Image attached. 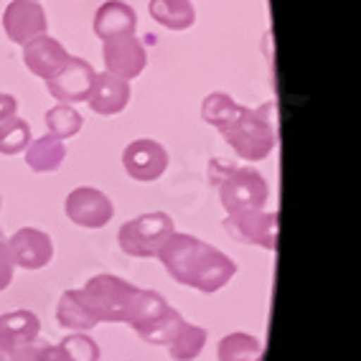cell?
Listing matches in <instances>:
<instances>
[{"mask_svg": "<svg viewBox=\"0 0 361 361\" xmlns=\"http://www.w3.org/2000/svg\"><path fill=\"white\" fill-rule=\"evenodd\" d=\"M158 262L176 283L212 295L237 275V262L194 234L173 232L158 250Z\"/></svg>", "mask_w": 361, "mask_h": 361, "instance_id": "1", "label": "cell"}, {"mask_svg": "<svg viewBox=\"0 0 361 361\" xmlns=\"http://www.w3.org/2000/svg\"><path fill=\"white\" fill-rule=\"evenodd\" d=\"M209 178L216 188L219 204L226 214L264 209L267 196H270V186L257 168H242L224 158H214L209 166Z\"/></svg>", "mask_w": 361, "mask_h": 361, "instance_id": "2", "label": "cell"}, {"mask_svg": "<svg viewBox=\"0 0 361 361\" xmlns=\"http://www.w3.org/2000/svg\"><path fill=\"white\" fill-rule=\"evenodd\" d=\"M226 145L242 158V161H264L275 148V128L270 120H264L262 112L242 107L239 115L221 130Z\"/></svg>", "mask_w": 361, "mask_h": 361, "instance_id": "3", "label": "cell"}, {"mask_svg": "<svg viewBox=\"0 0 361 361\" xmlns=\"http://www.w3.org/2000/svg\"><path fill=\"white\" fill-rule=\"evenodd\" d=\"M79 293L99 323H125L137 288L128 280L104 272V275H94L87 280V285L79 288Z\"/></svg>", "mask_w": 361, "mask_h": 361, "instance_id": "4", "label": "cell"}, {"mask_svg": "<svg viewBox=\"0 0 361 361\" xmlns=\"http://www.w3.org/2000/svg\"><path fill=\"white\" fill-rule=\"evenodd\" d=\"M176 232L173 219L166 212H150L140 214L135 219L125 221L117 232V245L128 257L148 259L155 257L171 234Z\"/></svg>", "mask_w": 361, "mask_h": 361, "instance_id": "5", "label": "cell"}, {"mask_svg": "<svg viewBox=\"0 0 361 361\" xmlns=\"http://www.w3.org/2000/svg\"><path fill=\"white\" fill-rule=\"evenodd\" d=\"M226 234L245 245L262 247L267 252H275L278 247V214L252 209V212L226 214L224 219Z\"/></svg>", "mask_w": 361, "mask_h": 361, "instance_id": "6", "label": "cell"}, {"mask_svg": "<svg viewBox=\"0 0 361 361\" xmlns=\"http://www.w3.org/2000/svg\"><path fill=\"white\" fill-rule=\"evenodd\" d=\"M97 71L90 61L79 56H71L61 71H56L51 79H46V90L54 99H61L64 104L71 102H87L94 87Z\"/></svg>", "mask_w": 361, "mask_h": 361, "instance_id": "7", "label": "cell"}, {"mask_svg": "<svg viewBox=\"0 0 361 361\" xmlns=\"http://www.w3.org/2000/svg\"><path fill=\"white\" fill-rule=\"evenodd\" d=\"M102 56H104V69L107 74L117 79H130L140 77L145 66H148V54L145 46L140 44L135 33L133 36H120V39H107L102 41Z\"/></svg>", "mask_w": 361, "mask_h": 361, "instance_id": "8", "label": "cell"}, {"mask_svg": "<svg viewBox=\"0 0 361 361\" xmlns=\"http://www.w3.org/2000/svg\"><path fill=\"white\" fill-rule=\"evenodd\" d=\"M64 212L69 216V221H74L77 226L84 229H102L107 221L112 219L115 207L107 194H102L99 188L92 186H79L66 196Z\"/></svg>", "mask_w": 361, "mask_h": 361, "instance_id": "9", "label": "cell"}, {"mask_svg": "<svg viewBox=\"0 0 361 361\" xmlns=\"http://www.w3.org/2000/svg\"><path fill=\"white\" fill-rule=\"evenodd\" d=\"M123 166H125V173H128L133 180L150 183V180H158L163 173H166L168 150L163 148L158 140L140 137V140H133L128 148H125Z\"/></svg>", "mask_w": 361, "mask_h": 361, "instance_id": "10", "label": "cell"}, {"mask_svg": "<svg viewBox=\"0 0 361 361\" xmlns=\"http://www.w3.org/2000/svg\"><path fill=\"white\" fill-rule=\"evenodd\" d=\"M46 28H49V20H46V11L39 0L8 3L6 13H3V31L13 44H28L31 39L46 33Z\"/></svg>", "mask_w": 361, "mask_h": 361, "instance_id": "11", "label": "cell"}, {"mask_svg": "<svg viewBox=\"0 0 361 361\" xmlns=\"http://www.w3.org/2000/svg\"><path fill=\"white\" fill-rule=\"evenodd\" d=\"M8 250H11L16 267H23V270H41L54 257L51 237L41 232V229H36V226L18 229L13 237L8 239Z\"/></svg>", "mask_w": 361, "mask_h": 361, "instance_id": "12", "label": "cell"}, {"mask_svg": "<svg viewBox=\"0 0 361 361\" xmlns=\"http://www.w3.org/2000/svg\"><path fill=\"white\" fill-rule=\"evenodd\" d=\"M69 59L71 54L56 39H51L49 33H41V36L28 41V44H23V64L28 66L33 77L44 79V82L51 79L56 71L64 69Z\"/></svg>", "mask_w": 361, "mask_h": 361, "instance_id": "13", "label": "cell"}, {"mask_svg": "<svg viewBox=\"0 0 361 361\" xmlns=\"http://www.w3.org/2000/svg\"><path fill=\"white\" fill-rule=\"evenodd\" d=\"M94 36L102 41L120 39V36H133L137 28V13L135 8L123 3V0H107L97 8L94 13Z\"/></svg>", "mask_w": 361, "mask_h": 361, "instance_id": "14", "label": "cell"}, {"mask_svg": "<svg viewBox=\"0 0 361 361\" xmlns=\"http://www.w3.org/2000/svg\"><path fill=\"white\" fill-rule=\"evenodd\" d=\"M87 102H90V110L94 115H102V117L120 115L130 102V82L102 71L94 79V87H92V94Z\"/></svg>", "mask_w": 361, "mask_h": 361, "instance_id": "15", "label": "cell"}, {"mask_svg": "<svg viewBox=\"0 0 361 361\" xmlns=\"http://www.w3.org/2000/svg\"><path fill=\"white\" fill-rule=\"evenodd\" d=\"M168 308H171V305L166 303V298H163L161 293L137 288L135 298H133V305H130L128 321L125 323H128L137 336H142L155 321H161V318L166 316Z\"/></svg>", "mask_w": 361, "mask_h": 361, "instance_id": "16", "label": "cell"}, {"mask_svg": "<svg viewBox=\"0 0 361 361\" xmlns=\"http://www.w3.org/2000/svg\"><path fill=\"white\" fill-rule=\"evenodd\" d=\"M56 321L59 326H64V329L74 331V334H84V331H92L94 326H99V321L94 318L90 305L84 303V298L79 290L61 293L56 305Z\"/></svg>", "mask_w": 361, "mask_h": 361, "instance_id": "17", "label": "cell"}, {"mask_svg": "<svg viewBox=\"0 0 361 361\" xmlns=\"http://www.w3.org/2000/svg\"><path fill=\"white\" fill-rule=\"evenodd\" d=\"M23 153H26V163L31 171H36V173H54L64 163L66 145L64 140H59L54 135H41L28 142V148Z\"/></svg>", "mask_w": 361, "mask_h": 361, "instance_id": "18", "label": "cell"}, {"mask_svg": "<svg viewBox=\"0 0 361 361\" xmlns=\"http://www.w3.org/2000/svg\"><path fill=\"white\" fill-rule=\"evenodd\" d=\"M150 18L168 31H188L196 23V8L191 0H150Z\"/></svg>", "mask_w": 361, "mask_h": 361, "instance_id": "19", "label": "cell"}, {"mask_svg": "<svg viewBox=\"0 0 361 361\" xmlns=\"http://www.w3.org/2000/svg\"><path fill=\"white\" fill-rule=\"evenodd\" d=\"M216 356L219 361H262L264 359V346L259 343V338L242 331L224 336L216 346Z\"/></svg>", "mask_w": 361, "mask_h": 361, "instance_id": "20", "label": "cell"}, {"mask_svg": "<svg viewBox=\"0 0 361 361\" xmlns=\"http://www.w3.org/2000/svg\"><path fill=\"white\" fill-rule=\"evenodd\" d=\"M209 338V331L204 326H194V323H183L176 338L168 343V354L173 361H194L196 356L204 351Z\"/></svg>", "mask_w": 361, "mask_h": 361, "instance_id": "21", "label": "cell"}, {"mask_svg": "<svg viewBox=\"0 0 361 361\" xmlns=\"http://www.w3.org/2000/svg\"><path fill=\"white\" fill-rule=\"evenodd\" d=\"M239 110H242V104L234 102L226 92H212V94L204 99V104H201V117H204L212 128H216L221 133V130L239 115Z\"/></svg>", "mask_w": 361, "mask_h": 361, "instance_id": "22", "label": "cell"}, {"mask_svg": "<svg viewBox=\"0 0 361 361\" xmlns=\"http://www.w3.org/2000/svg\"><path fill=\"white\" fill-rule=\"evenodd\" d=\"M84 117L79 115L71 104H56L46 112V128H49V135L59 137V140H69L82 130Z\"/></svg>", "mask_w": 361, "mask_h": 361, "instance_id": "23", "label": "cell"}, {"mask_svg": "<svg viewBox=\"0 0 361 361\" xmlns=\"http://www.w3.org/2000/svg\"><path fill=\"white\" fill-rule=\"evenodd\" d=\"M0 334L26 338V341H36L41 334V321L31 310H11V313L0 316Z\"/></svg>", "mask_w": 361, "mask_h": 361, "instance_id": "24", "label": "cell"}, {"mask_svg": "<svg viewBox=\"0 0 361 361\" xmlns=\"http://www.w3.org/2000/svg\"><path fill=\"white\" fill-rule=\"evenodd\" d=\"M31 128L26 120L13 115L11 120L0 123V155H18L28 148L31 142Z\"/></svg>", "mask_w": 361, "mask_h": 361, "instance_id": "25", "label": "cell"}, {"mask_svg": "<svg viewBox=\"0 0 361 361\" xmlns=\"http://www.w3.org/2000/svg\"><path fill=\"white\" fill-rule=\"evenodd\" d=\"M46 341H26V338H16V336L0 334V361H39L44 354Z\"/></svg>", "mask_w": 361, "mask_h": 361, "instance_id": "26", "label": "cell"}, {"mask_svg": "<svg viewBox=\"0 0 361 361\" xmlns=\"http://www.w3.org/2000/svg\"><path fill=\"white\" fill-rule=\"evenodd\" d=\"M186 323V318L180 316L176 308H168V313L161 318V321H155L145 334L140 336L142 341L153 343V346H168V343L173 341L176 334L180 331V326Z\"/></svg>", "mask_w": 361, "mask_h": 361, "instance_id": "27", "label": "cell"}, {"mask_svg": "<svg viewBox=\"0 0 361 361\" xmlns=\"http://www.w3.org/2000/svg\"><path fill=\"white\" fill-rule=\"evenodd\" d=\"M56 346L64 351V356L69 361H99V356H102L97 341L90 338L87 334H71L66 338H61Z\"/></svg>", "mask_w": 361, "mask_h": 361, "instance_id": "28", "label": "cell"}, {"mask_svg": "<svg viewBox=\"0 0 361 361\" xmlns=\"http://www.w3.org/2000/svg\"><path fill=\"white\" fill-rule=\"evenodd\" d=\"M13 257L8 250V239H0V293L8 290V285L13 283Z\"/></svg>", "mask_w": 361, "mask_h": 361, "instance_id": "29", "label": "cell"}, {"mask_svg": "<svg viewBox=\"0 0 361 361\" xmlns=\"http://www.w3.org/2000/svg\"><path fill=\"white\" fill-rule=\"evenodd\" d=\"M16 112H18V102H16L13 94H6V92H0V123L11 120Z\"/></svg>", "mask_w": 361, "mask_h": 361, "instance_id": "30", "label": "cell"}, {"mask_svg": "<svg viewBox=\"0 0 361 361\" xmlns=\"http://www.w3.org/2000/svg\"><path fill=\"white\" fill-rule=\"evenodd\" d=\"M39 361H69L64 356V351L56 346V343H46L44 346V354H41V359Z\"/></svg>", "mask_w": 361, "mask_h": 361, "instance_id": "31", "label": "cell"}, {"mask_svg": "<svg viewBox=\"0 0 361 361\" xmlns=\"http://www.w3.org/2000/svg\"><path fill=\"white\" fill-rule=\"evenodd\" d=\"M0 239H6V234H3V229H0Z\"/></svg>", "mask_w": 361, "mask_h": 361, "instance_id": "32", "label": "cell"}, {"mask_svg": "<svg viewBox=\"0 0 361 361\" xmlns=\"http://www.w3.org/2000/svg\"><path fill=\"white\" fill-rule=\"evenodd\" d=\"M0 207H3V199H0Z\"/></svg>", "mask_w": 361, "mask_h": 361, "instance_id": "33", "label": "cell"}]
</instances>
